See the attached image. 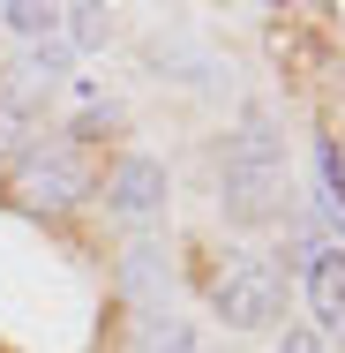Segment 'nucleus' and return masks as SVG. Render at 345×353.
<instances>
[{
    "mask_svg": "<svg viewBox=\"0 0 345 353\" xmlns=\"http://www.w3.org/2000/svg\"><path fill=\"white\" fill-rule=\"evenodd\" d=\"M15 196L38 203V211H68V203H83V173L68 165V150H23Z\"/></svg>",
    "mask_w": 345,
    "mask_h": 353,
    "instance_id": "obj_3",
    "label": "nucleus"
},
{
    "mask_svg": "<svg viewBox=\"0 0 345 353\" xmlns=\"http://www.w3.org/2000/svg\"><path fill=\"white\" fill-rule=\"evenodd\" d=\"M210 308L233 323V331H271L278 308H285V293H278V271L263 256H225V263H210Z\"/></svg>",
    "mask_w": 345,
    "mask_h": 353,
    "instance_id": "obj_2",
    "label": "nucleus"
},
{
    "mask_svg": "<svg viewBox=\"0 0 345 353\" xmlns=\"http://www.w3.org/2000/svg\"><path fill=\"white\" fill-rule=\"evenodd\" d=\"M278 353H323V339H315V331H300V323H285V339H278Z\"/></svg>",
    "mask_w": 345,
    "mask_h": 353,
    "instance_id": "obj_5",
    "label": "nucleus"
},
{
    "mask_svg": "<svg viewBox=\"0 0 345 353\" xmlns=\"http://www.w3.org/2000/svg\"><path fill=\"white\" fill-rule=\"evenodd\" d=\"M308 316H315V331L345 339V248L308 256Z\"/></svg>",
    "mask_w": 345,
    "mask_h": 353,
    "instance_id": "obj_4",
    "label": "nucleus"
},
{
    "mask_svg": "<svg viewBox=\"0 0 345 353\" xmlns=\"http://www.w3.org/2000/svg\"><path fill=\"white\" fill-rule=\"evenodd\" d=\"M338 346H345V339H338Z\"/></svg>",
    "mask_w": 345,
    "mask_h": 353,
    "instance_id": "obj_6",
    "label": "nucleus"
},
{
    "mask_svg": "<svg viewBox=\"0 0 345 353\" xmlns=\"http://www.w3.org/2000/svg\"><path fill=\"white\" fill-rule=\"evenodd\" d=\"M218 196H225V211L240 218V225L278 218L285 211V165H278V150L263 136L225 143V158H218Z\"/></svg>",
    "mask_w": 345,
    "mask_h": 353,
    "instance_id": "obj_1",
    "label": "nucleus"
}]
</instances>
